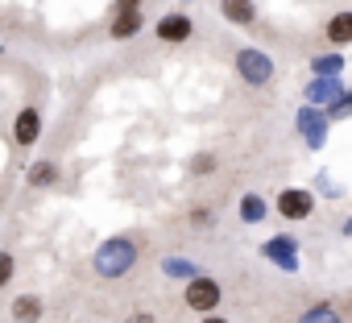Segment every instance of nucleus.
Masks as SVG:
<instances>
[{
	"label": "nucleus",
	"instance_id": "20",
	"mask_svg": "<svg viewBox=\"0 0 352 323\" xmlns=\"http://www.w3.org/2000/svg\"><path fill=\"white\" fill-rule=\"evenodd\" d=\"M141 0H116V13H137Z\"/></svg>",
	"mask_w": 352,
	"mask_h": 323
},
{
	"label": "nucleus",
	"instance_id": "7",
	"mask_svg": "<svg viewBox=\"0 0 352 323\" xmlns=\"http://www.w3.org/2000/svg\"><path fill=\"white\" fill-rule=\"evenodd\" d=\"M157 38H162V42H187V38H191V21L179 17V13H174V17H162V21H157Z\"/></svg>",
	"mask_w": 352,
	"mask_h": 323
},
{
	"label": "nucleus",
	"instance_id": "9",
	"mask_svg": "<svg viewBox=\"0 0 352 323\" xmlns=\"http://www.w3.org/2000/svg\"><path fill=\"white\" fill-rule=\"evenodd\" d=\"M220 13L232 21V25H249L253 17H257V9H253V0H220Z\"/></svg>",
	"mask_w": 352,
	"mask_h": 323
},
{
	"label": "nucleus",
	"instance_id": "5",
	"mask_svg": "<svg viewBox=\"0 0 352 323\" xmlns=\"http://www.w3.org/2000/svg\"><path fill=\"white\" fill-rule=\"evenodd\" d=\"M298 129L307 133V145H311V149H319L323 137H327V120H323L315 108H302V112H298Z\"/></svg>",
	"mask_w": 352,
	"mask_h": 323
},
{
	"label": "nucleus",
	"instance_id": "22",
	"mask_svg": "<svg viewBox=\"0 0 352 323\" xmlns=\"http://www.w3.org/2000/svg\"><path fill=\"white\" fill-rule=\"evenodd\" d=\"M129 323H153V315H145V311H137V315H133Z\"/></svg>",
	"mask_w": 352,
	"mask_h": 323
},
{
	"label": "nucleus",
	"instance_id": "6",
	"mask_svg": "<svg viewBox=\"0 0 352 323\" xmlns=\"http://www.w3.org/2000/svg\"><path fill=\"white\" fill-rule=\"evenodd\" d=\"M261 253H265L270 261H278L282 269H294V265H298V253H294V241H290V236H274Z\"/></svg>",
	"mask_w": 352,
	"mask_h": 323
},
{
	"label": "nucleus",
	"instance_id": "17",
	"mask_svg": "<svg viewBox=\"0 0 352 323\" xmlns=\"http://www.w3.org/2000/svg\"><path fill=\"white\" fill-rule=\"evenodd\" d=\"M162 269H166L170 278H187V274H191V265H187V261H170V257L162 261Z\"/></svg>",
	"mask_w": 352,
	"mask_h": 323
},
{
	"label": "nucleus",
	"instance_id": "8",
	"mask_svg": "<svg viewBox=\"0 0 352 323\" xmlns=\"http://www.w3.org/2000/svg\"><path fill=\"white\" fill-rule=\"evenodd\" d=\"M38 133H42V116H38V108H21V116H17V145H34Z\"/></svg>",
	"mask_w": 352,
	"mask_h": 323
},
{
	"label": "nucleus",
	"instance_id": "10",
	"mask_svg": "<svg viewBox=\"0 0 352 323\" xmlns=\"http://www.w3.org/2000/svg\"><path fill=\"white\" fill-rule=\"evenodd\" d=\"M13 319H17V323H38V319H42V298L21 294V298L13 302Z\"/></svg>",
	"mask_w": 352,
	"mask_h": 323
},
{
	"label": "nucleus",
	"instance_id": "16",
	"mask_svg": "<svg viewBox=\"0 0 352 323\" xmlns=\"http://www.w3.org/2000/svg\"><path fill=\"white\" fill-rule=\"evenodd\" d=\"M241 216H245L249 224H257V220L265 216V203H261L257 195H245V203H241Z\"/></svg>",
	"mask_w": 352,
	"mask_h": 323
},
{
	"label": "nucleus",
	"instance_id": "4",
	"mask_svg": "<svg viewBox=\"0 0 352 323\" xmlns=\"http://www.w3.org/2000/svg\"><path fill=\"white\" fill-rule=\"evenodd\" d=\"M278 212H282L286 220H307V216L315 212V199H311L307 191H294V187H290V191L278 195Z\"/></svg>",
	"mask_w": 352,
	"mask_h": 323
},
{
	"label": "nucleus",
	"instance_id": "1",
	"mask_svg": "<svg viewBox=\"0 0 352 323\" xmlns=\"http://www.w3.org/2000/svg\"><path fill=\"white\" fill-rule=\"evenodd\" d=\"M133 261H137V245L124 236H112L96 249V274L100 278H124L133 269Z\"/></svg>",
	"mask_w": 352,
	"mask_h": 323
},
{
	"label": "nucleus",
	"instance_id": "24",
	"mask_svg": "<svg viewBox=\"0 0 352 323\" xmlns=\"http://www.w3.org/2000/svg\"><path fill=\"white\" fill-rule=\"evenodd\" d=\"M348 228H352V224H348Z\"/></svg>",
	"mask_w": 352,
	"mask_h": 323
},
{
	"label": "nucleus",
	"instance_id": "14",
	"mask_svg": "<svg viewBox=\"0 0 352 323\" xmlns=\"http://www.w3.org/2000/svg\"><path fill=\"white\" fill-rule=\"evenodd\" d=\"M298 323H340V311H336V307H327V302H319V307L302 311V319H298Z\"/></svg>",
	"mask_w": 352,
	"mask_h": 323
},
{
	"label": "nucleus",
	"instance_id": "2",
	"mask_svg": "<svg viewBox=\"0 0 352 323\" xmlns=\"http://www.w3.org/2000/svg\"><path fill=\"white\" fill-rule=\"evenodd\" d=\"M236 75H241L245 83L261 87V83L274 79V63H270V54H261V50H241V54H236Z\"/></svg>",
	"mask_w": 352,
	"mask_h": 323
},
{
	"label": "nucleus",
	"instance_id": "18",
	"mask_svg": "<svg viewBox=\"0 0 352 323\" xmlns=\"http://www.w3.org/2000/svg\"><path fill=\"white\" fill-rule=\"evenodd\" d=\"M340 67H344V63H340V54H331V58H319V63H315V71H323V75H340Z\"/></svg>",
	"mask_w": 352,
	"mask_h": 323
},
{
	"label": "nucleus",
	"instance_id": "13",
	"mask_svg": "<svg viewBox=\"0 0 352 323\" xmlns=\"http://www.w3.org/2000/svg\"><path fill=\"white\" fill-rule=\"evenodd\" d=\"M307 96H311V100H331V104H336V100H340V79H336V75H323L319 83H311Z\"/></svg>",
	"mask_w": 352,
	"mask_h": 323
},
{
	"label": "nucleus",
	"instance_id": "11",
	"mask_svg": "<svg viewBox=\"0 0 352 323\" xmlns=\"http://www.w3.org/2000/svg\"><path fill=\"white\" fill-rule=\"evenodd\" d=\"M327 42H331V46L352 42V13H336V17L327 21Z\"/></svg>",
	"mask_w": 352,
	"mask_h": 323
},
{
	"label": "nucleus",
	"instance_id": "3",
	"mask_svg": "<svg viewBox=\"0 0 352 323\" xmlns=\"http://www.w3.org/2000/svg\"><path fill=\"white\" fill-rule=\"evenodd\" d=\"M183 298H187V307H191V311L212 315V311L220 307V286H216L212 278H204V274H199V278H191V282H187V294H183Z\"/></svg>",
	"mask_w": 352,
	"mask_h": 323
},
{
	"label": "nucleus",
	"instance_id": "23",
	"mask_svg": "<svg viewBox=\"0 0 352 323\" xmlns=\"http://www.w3.org/2000/svg\"><path fill=\"white\" fill-rule=\"evenodd\" d=\"M204 323H228V319H220V315H204Z\"/></svg>",
	"mask_w": 352,
	"mask_h": 323
},
{
	"label": "nucleus",
	"instance_id": "19",
	"mask_svg": "<svg viewBox=\"0 0 352 323\" xmlns=\"http://www.w3.org/2000/svg\"><path fill=\"white\" fill-rule=\"evenodd\" d=\"M9 278H13V257H9V253H0V286H5Z\"/></svg>",
	"mask_w": 352,
	"mask_h": 323
},
{
	"label": "nucleus",
	"instance_id": "12",
	"mask_svg": "<svg viewBox=\"0 0 352 323\" xmlns=\"http://www.w3.org/2000/svg\"><path fill=\"white\" fill-rule=\"evenodd\" d=\"M141 30V9L137 13H116L112 17V38H133Z\"/></svg>",
	"mask_w": 352,
	"mask_h": 323
},
{
	"label": "nucleus",
	"instance_id": "15",
	"mask_svg": "<svg viewBox=\"0 0 352 323\" xmlns=\"http://www.w3.org/2000/svg\"><path fill=\"white\" fill-rule=\"evenodd\" d=\"M54 179H58L54 162H38V166H30V183H34V187H50Z\"/></svg>",
	"mask_w": 352,
	"mask_h": 323
},
{
	"label": "nucleus",
	"instance_id": "21",
	"mask_svg": "<svg viewBox=\"0 0 352 323\" xmlns=\"http://www.w3.org/2000/svg\"><path fill=\"white\" fill-rule=\"evenodd\" d=\"M344 112H352V96H348V100H336V104H331V116H344Z\"/></svg>",
	"mask_w": 352,
	"mask_h": 323
}]
</instances>
